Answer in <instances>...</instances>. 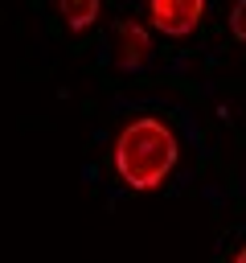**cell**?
Masks as SVG:
<instances>
[{"mask_svg": "<svg viewBox=\"0 0 246 263\" xmlns=\"http://www.w3.org/2000/svg\"><path fill=\"white\" fill-rule=\"evenodd\" d=\"M176 132L160 119V115H139L131 119L111 148L115 173L123 177V185L131 189H156L172 168H176Z\"/></svg>", "mask_w": 246, "mask_h": 263, "instance_id": "6da1fadb", "label": "cell"}, {"mask_svg": "<svg viewBox=\"0 0 246 263\" xmlns=\"http://www.w3.org/2000/svg\"><path fill=\"white\" fill-rule=\"evenodd\" d=\"M148 21L164 37H189L205 21V0H148Z\"/></svg>", "mask_w": 246, "mask_h": 263, "instance_id": "7a4b0ae2", "label": "cell"}, {"mask_svg": "<svg viewBox=\"0 0 246 263\" xmlns=\"http://www.w3.org/2000/svg\"><path fill=\"white\" fill-rule=\"evenodd\" d=\"M152 58V37L139 21H119L111 29V62L119 70H144V62Z\"/></svg>", "mask_w": 246, "mask_h": 263, "instance_id": "3957f363", "label": "cell"}, {"mask_svg": "<svg viewBox=\"0 0 246 263\" xmlns=\"http://www.w3.org/2000/svg\"><path fill=\"white\" fill-rule=\"evenodd\" d=\"M57 12H61V21H66L74 33H82V29H90V25L98 21L102 0H57Z\"/></svg>", "mask_w": 246, "mask_h": 263, "instance_id": "277c9868", "label": "cell"}, {"mask_svg": "<svg viewBox=\"0 0 246 263\" xmlns=\"http://www.w3.org/2000/svg\"><path fill=\"white\" fill-rule=\"evenodd\" d=\"M230 33L246 45V0H238V4H234V12H230Z\"/></svg>", "mask_w": 246, "mask_h": 263, "instance_id": "5b68a950", "label": "cell"}, {"mask_svg": "<svg viewBox=\"0 0 246 263\" xmlns=\"http://www.w3.org/2000/svg\"><path fill=\"white\" fill-rule=\"evenodd\" d=\"M234 263H246V247H242V251H238V255H234Z\"/></svg>", "mask_w": 246, "mask_h": 263, "instance_id": "8992f818", "label": "cell"}]
</instances>
